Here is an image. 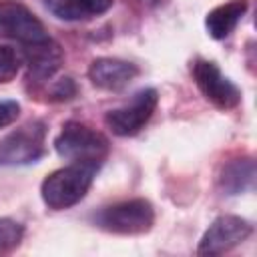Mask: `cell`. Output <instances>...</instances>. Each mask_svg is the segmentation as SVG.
<instances>
[{
    "mask_svg": "<svg viewBox=\"0 0 257 257\" xmlns=\"http://www.w3.org/2000/svg\"><path fill=\"white\" fill-rule=\"evenodd\" d=\"M76 92H78L76 82L70 76H64V78H58L52 84V88H50V100H56V102L72 100L76 96Z\"/></svg>",
    "mask_w": 257,
    "mask_h": 257,
    "instance_id": "obj_16",
    "label": "cell"
},
{
    "mask_svg": "<svg viewBox=\"0 0 257 257\" xmlns=\"http://www.w3.org/2000/svg\"><path fill=\"white\" fill-rule=\"evenodd\" d=\"M0 34L24 46L50 38L38 16L18 0H0Z\"/></svg>",
    "mask_w": 257,
    "mask_h": 257,
    "instance_id": "obj_7",
    "label": "cell"
},
{
    "mask_svg": "<svg viewBox=\"0 0 257 257\" xmlns=\"http://www.w3.org/2000/svg\"><path fill=\"white\" fill-rule=\"evenodd\" d=\"M22 237H24V227L18 221L10 217H0V255L16 249Z\"/></svg>",
    "mask_w": 257,
    "mask_h": 257,
    "instance_id": "obj_13",
    "label": "cell"
},
{
    "mask_svg": "<svg viewBox=\"0 0 257 257\" xmlns=\"http://www.w3.org/2000/svg\"><path fill=\"white\" fill-rule=\"evenodd\" d=\"M18 68H20V56L16 54V50L6 44H0V84L14 80Z\"/></svg>",
    "mask_w": 257,
    "mask_h": 257,
    "instance_id": "obj_14",
    "label": "cell"
},
{
    "mask_svg": "<svg viewBox=\"0 0 257 257\" xmlns=\"http://www.w3.org/2000/svg\"><path fill=\"white\" fill-rule=\"evenodd\" d=\"M44 137L46 124L42 120H30L8 133L0 141V167L36 163L44 155Z\"/></svg>",
    "mask_w": 257,
    "mask_h": 257,
    "instance_id": "obj_4",
    "label": "cell"
},
{
    "mask_svg": "<svg viewBox=\"0 0 257 257\" xmlns=\"http://www.w3.org/2000/svg\"><path fill=\"white\" fill-rule=\"evenodd\" d=\"M255 179H257V169H255V159L253 157H237L227 161L217 177V187L223 195H243L251 193L255 189Z\"/></svg>",
    "mask_w": 257,
    "mask_h": 257,
    "instance_id": "obj_11",
    "label": "cell"
},
{
    "mask_svg": "<svg viewBox=\"0 0 257 257\" xmlns=\"http://www.w3.org/2000/svg\"><path fill=\"white\" fill-rule=\"evenodd\" d=\"M157 104L159 92L155 88H143L135 92L126 104L106 112V126L118 137H133L151 120Z\"/></svg>",
    "mask_w": 257,
    "mask_h": 257,
    "instance_id": "obj_6",
    "label": "cell"
},
{
    "mask_svg": "<svg viewBox=\"0 0 257 257\" xmlns=\"http://www.w3.org/2000/svg\"><path fill=\"white\" fill-rule=\"evenodd\" d=\"M98 163H70L68 167L52 171L40 185L42 201L48 209L62 211L80 203L98 173Z\"/></svg>",
    "mask_w": 257,
    "mask_h": 257,
    "instance_id": "obj_1",
    "label": "cell"
},
{
    "mask_svg": "<svg viewBox=\"0 0 257 257\" xmlns=\"http://www.w3.org/2000/svg\"><path fill=\"white\" fill-rule=\"evenodd\" d=\"M92 225L112 235H143L155 225V207L147 199H128L96 211Z\"/></svg>",
    "mask_w": 257,
    "mask_h": 257,
    "instance_id": "obj_2",
    "label": "cell"
},
{
    "mask_svg": "<svg viewBox=\"0 0 257 257\" xmlns=\"http://www.w3.org/2000/svg\"><path fill=\"white\" fill-rule=\"evenodd\" d=\"M20 114V104L16 100H0V128L12 124Z\"/></svg>",
    "mask_w": 257,
    "mask_h": 257,
    "instance_id": "obj_17",
    "label": "cell"
},
{
    "mask_svg": "<svg viewBox=\"0 0 257 257\" xmlns=\"http://www.w3.org/2000/svg\"><path fill=\"white\" fill-rule=\"evenodd\" d=\"M193 78L203 92V96L221 110H231L241 102L239 86L229 80L215 62L211 60H197L193 64Z\"/></svg>",
    "mask_w": 257,
    "mask_h": 257,
    "instance_id": "obj_8",
    "label": "cell"
},
{
    "mask_svg": "<svg viewBox=\"0 0 257 257\" xmlns=\"http://www.w3.org/2000/svg\"><path fill=\"white\" fill-rule=\"evenodd\" d=\"M54 149L60 159L70 163H98L102 165L104 157L108 155V139L82 124V122H66L58 137L54 139Z\"/></svg>",
    "mask_w": 257,
    "mask_h": 257,
    "instance_id": "obj_3",
    "label": "cell"
},
{
    "mask_svg": "<svg viewBox=\"0 0 257 257\" xmlns=\"http://www.w3.org/2000/svg\"><path fill=\"white\" fill-rule=\"evenodd\" d=\"M251 233H253V225L247 219L239 215H221L203 233L197 253L203 257L223 255L235 249L237 245H241L243 241H247Z\"/></svg>",
    "mask_w": 257,
    "mask_h": 257,
    "instance_id": "obj_5",
    "label": "cell"
},
{
    "mask_svg": "<svg viewBox=\"0 0 257 257\" xmlns=\"http://www.w3.org/2000/svg\"><path fill=\"white\" fill-rule=\"evenodd\" d=\"M24 56H26V64H28V80H34V82L52 78L54 72L64 62L62 48L52 38H46L36 44H26Z\"/></svg>",
    "mask_w": 257,
    "mask_h": 257,
    "instance_id": "obj_10",
    "label": "cell"
},
{
    "mask_svg": "<svg viewBox=\"0 0 257 257\" xmlns=\"http://www.w3.org/2000/svg\"><path fill=\"white\" fill-rule=\"evenodd\" d=\"M245 12H247V0H231L227 4L213 8L205 18L209 36H213L215 40L227 38L237 28V24Z\"/></svg>",
    "mask_w": 257,
    "mask_h": 257,
    "instance_id": "obj_12",
    "label": "cell"
},
{
    "mask_svg": "<svg viewBox=\"0 0 257 257\" xmlns=\"http://www.w3.org/2000/svg\"><path fill=\"white\" fill-rule=\"evenodd\" d=\"M139 74V68L122 58L100 56L94 58L88 66V78L96 88L102 90H122Z\"/></svg>",
    "mask_w": 257,
    "mask_h": 257,
    "instance_id": "obj_9",
    "label": "cell"
},
{
    "mask_svg": "<svg viewBox=\"0 0 257 257\" xmlns=\"http://www.w3.org/2000/svg\"><path fill=\"white\" fill-rule=\"evenodd\" d=\"M114 0H70V6L76 14V20L80 18H90V16H98L104 14Z\"/></svg>",
    "mask_w": 257,
    "mask_h": 257,
    "instance_id": "obj_15",
    "label": "cell"
}]
</instances>
